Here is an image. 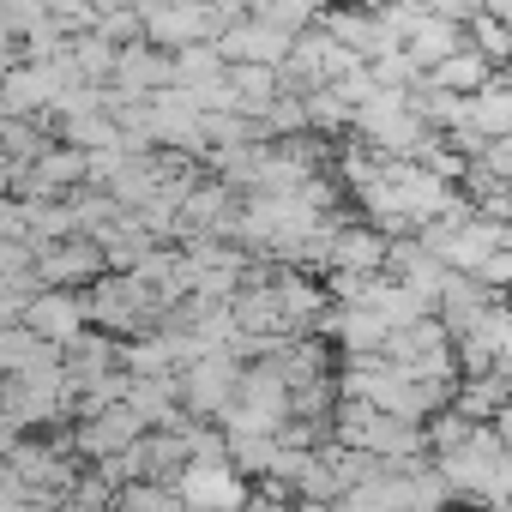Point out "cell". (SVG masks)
<instances>
[{
  "mask_svg": "<svg viewBox=\"0 0 512 512\" xmlns=\"http://www.w3.org/2000/svg\"><path fill=\"white\" fill-rule=\"evenodd\" d=\"M332 446H350V452H368V458H428V434L422 422H404V416H386V410H368L356 398H338L332 410Z\"/></svg>",
  "mask_w": 512,
  "mask_h": 512,
  "instance_id": "6da1fadb",
  "label": "cell"
},
{
  "mask_svg": "<svg viewBox=\"0 0 512 512\" xmlns=\"http://www.w3.org/2000/svg\"><path fill=\"white\" fill-rule=\"evenodd\" d=\"M163 314H169V308L157 302V290H151L145 278H133V272H103V278L85 290V320H91L97 332L121 338V344L145 338Z\"/></svg>",
  "mask_w": 512,
  "mask_h": 512,
  "instance_id": "7a4b0ae2",
  "label": "cell"
},
{
  "mask_svg": "<svg viewBox=\"0 0 512 512\" xmlns=\"http://www.w3.org/2000/svg\"><path fill=\"white\" fill-rule=\"evenodd\" d=\"M0 470H7L25 494H37V500H67V488L79 482V470H85V458L73 452V440H49V434H25V440H13L7 446V458H0Z\"/></svg>",
  "mask_w": 512,
  "mask_h": 512,
  "instance_id": "3957f363",
  "label": "cell"
},
{
  "mask_svg": "<svg viewBox=\"0 0 512 512\" xmlns=\"http://www.w3.org/2000/svg\"><path fill=\"white\" fill-rule=\"evenodd\" d=\"M0 410L13 416V428H55L61 416H73V386L61 374V356L31 374H13L0 386Z\"/></svg>",
  "mask_w": 512,
  "mask_h": 512,
  "instance_id": "277c9868",
  "label": "cell"
},
{
  "mask_svg": "<svg viewBox=\"0 0 512 512\" xmlns=\"http://www.w3.org/2000/svg\"><path fill=\"white\" fill-rule=\"evenodd\" d=\"M235 386H241V362H235L229 350L193 356V362L175 374V392H181L187 422H217V416L235 404Z\"/></svg>",
  "mask_w": 512,
  "mask_h": 512,
  "instance_id": "5b68a950",
  "label": "cell"
},
{
  "mask_svg": "<svg viewBox=\"0 0 512 512\" xmlns=\"http://www.w3.org/2000/svg\"><path fill=\"white\" fill-rule=\"evenodd\" d=\"M151 428H145V416L127 404V398H115V404H103V410H79L73 416V452L85 458V464H103V458H121L127 446H139Z\"/></svg>",
  "mask_w": 512,
  "mask_h": 512,
  "instance_id": "8992f818",
  "label": "cell"
},
{
  "mask_svg": "<svg viewBox=\"0 0 512 512\" xmlns=\"http://www.w3.org/2000/svg\"><path fill=\"white\" fill-rule=\"evenodd\" d=\"M133 13H139L145 43L163 49V55L193 49V43H217V25H211L205 0H133Z\"/></svg>",
  "mask_w": 512,
  "mask_h": 512,
  "instance_id": "52a82bcc",
  "label": "cell"
},
{
  "mask_svg": "<svg viewBox=\"0 0 512 512\" xmlns=\"http://www.w3.org/2000/svg\"><path fill=\"white\" fill-rule=\"evenodd\" d=\"M103 272H109V260L91 235H67V241L37 247V284L43 290H91Z\"/></svg>",
  "mask_w": 512,
  "mask_h": 512,
  "instance_id": "ba28073f",
  "label": "cell"
},
{
  "mask_svg": "<svg viewBox=\"0 0 512 512\" xmlns=\"http://www.w3.org/2000/svg\"><path fill=\"white\" fill-rule=\"evenodd\" d=\"M386 253H392V235H386V229H374L368 217H362V223L338 217V229H332V241H326V260H320V272L386 278Z\"/></svg>",
  "mask_w": 512,
  "mask_h": 512,
  "instance_id": "9c48e42d",
  "label": "cell"
},
{
  "mask_svg": "<svg viewBox=\"0 0 512 512\" xmlns=\"http://www.w3.org/2000/svg\"><path fill=\"white\" fill-rule=\"evenodd\" d=\"M163 85H175V67H169L163 49H151V43L139 37V43H127V49L115 55V73H109V109H121V103H145V97H157Z\"/></svg>",
  "mask_w": 512,
  "mask_h": 512,
  "instance_id": "30bf717a",
  "label": "cell"
},
{
  "mask_svg": "<svg viewBox=\"0 0 512 512\" xmlns=\"http://www.w3.org/2000/svg\"><path fill=\"white\" fill-rule=\"evenodd\" d=\"M31 338H43L49 350H67L79 332H91L85 320V290H37L25 302V320H19Z\"/></svg>",
  "mask_w": 512,
  "mask_h": 512,
  "instance_id": "8fae6325",
  "label": "cell"
},
{
  "mask_svg": "<svg viewBox=\"0 0 512 512\" xmlns=\"http://www.w3.org/2000/svg\"><path fill=\"white\" fill-rule=\"evenodd\" d=\"M175 494L187 512H241L247 506V476L235 464H187L175 476Z\"/></svg>",
  "mask_w": 512,
  "mask_h": 512,
  "instance_id": "7c38bea8",
  "label": "cell"
},
{
  "mask_svg": "<svg viewBox=\"0 0 512 512\" xmlns=\"http://www.w3.org/2000/svg\"><path fill=\"white\" fill-rule=\"evenodd\" d=\"M290 31H278V25H266V19H241V25H229L223 37H217V55H223V67H284L290 61Z\"/></svg>",
  "mask_w": 512,
  "mask_h": 512,
  "instance_id": "4fadbf2b",
  "label": "cell"
},
{
  "mask_svg": "<svg viewBox=\"0 0 512 512\" xmlns=\"http://www.w3.org/2000/svg\"><path fill=\"white\" fill-rule=\"evenodd\" d=\"M410 464L416 458H398V464H380L368 482H356V488H344L332 506L338 512H416V500H410Z\"/></svg>",
  "mask_w": 512,
  "mask_h": 512,
  "instance_id": "5bb4252c",
  "label": "cell"
},
{
  "mask_svg": "<svg viewBox=\"0 0 512 512\" xmlns=\"http://www.w3.org/2000/svg\"><path fill=\"white\" fill-rule=\"evenodd\" d=\"M127 404L145 416V428H181V422H187V410H181V392H175V374H163V380L127 374Z\"/></svg>",
  "mask_w": 512,
  "mask_h": 512,
  "instance_id": "9a60e30c",
  "label": "cell"
},
{
  "mask_svg": "<svg viewBox=\"0 0 512 512\" xmlns=\"http://www.w3.org/2000/svg\"><path fill=\"white\" fill-rule=\"evenodd\" d=\"M422 79H428L434 91H452V97H476V91H482V85L494 79V61H482V55H476V49L464 43V49H452L446 61H434V67H428Z\"/></svg>",
  "mask_w": 512,
  "mask_h": 512,
  "instance_id": "2e32d148",
  "label": "cell"
},
{
  "mask_svg": "<svg viewBox=\"0 0 512 512\" xmlns=\"http://www.w3.org/2000/svg\"><path fill=\"white\" fill-rule=\"evenodd\" d=\"M229 79V97H235V115H247V121H260L272 103H278V91H284V79H278V67H229L223 73Z\"/></svg>",
  "mask_w": 512,
  "mask_h": 512,
  "instance_id": "e0dca14e",
  "label": "cell"
},
{
  "mask_svg": "<svg viewBox=\"0 0 512 512\" xmlns=\"http://www.w3.org/2000/svg\"><path fill=\"white\" fill-rule=\"evenodd\" d=\"M464 127H476L488 145L494 139H512V91L500 79H488L476 97H464Z\"/></svg>",
  "mask_w": 512,
  "mask_h": 512,
  "instance_id": "ac0fdd59",
  "label": "cell"
},
{
  "mask_svg": "<svg viewBox=\"0 0 512 512\" xmlns=\"http://www.w3.org/2000/svg\"><path fill=\"white\" fill-rule=\"evenodd\" d=\"M452 49H464V25H452V19H440V13H428V19L404 37V55H410L422 73H428L434 61H446Z\"/></svg>",
  "mask_w": 512,
  "mask_h": 512,
  "instance_id": "d6986e66",
  "label": "cell"
},
{
  "mask_svg": "<svg viewBox=\"0 0 512 512\" xmlns=\"http://www.w3.org/2000/svg\"><path fill=\"white\" fill-rule=\"evenodd\" d=\"M247 13L266 19V25H278V31H290V37H302V31L320 25L326 0H247Z\"/></svg>",
  "mask_w": 512,
  "mask_h": 512,
  "instance_id": "ffe728a7",
  "label": "cell"
},
{
  "mask_svg": "<svg viewBox=\"0 0 512 512\" xmlns=\"http://www.w3.org/2000/svg\"><path fill=\"white\" fill-rule=\"evenodd\" d=\"M169 67H175V85H181V91H199V85L223 79V55H217V43L175 49V55H169Z\"/></svg>",
  "mask_w": 512,
  "mask_h": 512,
  "instance_id": "44dd1931",
  "label": "cell"
},
{
  "mask_svg": "<svg viewBox=\"0 0 512 512\" xmlns=\"http://www.w3.org/2000/svg\"><path fill=\"white\" fill-rule=\"evenodd\" d=\"M109 512H187V500L175 494V482H127L115 488Z\"/></svg>",
  "mask_w": 512,
  "mask_h": 512,
  "instance_id": "7402d4cb",
  "label": "cell"
},
{
  "mask_svg": "<svg viewBox=\"0 0 512 512\" xmlns=\"http://www.w3.org/2000/svg\"><path fill=\"white\" fill-rule=\"evenodd\" d=\"M464 43L482 55V61H494V67H506L512 61V43H506V25L494 19V13H476L470 25H464Z\"/></svg>",
  "mask_w": 512,
  "mask_h": 512,
  "instance_id": "603a6c76",
  "label": "cell"
},
{
  "mask_svg": "<svg viewBox=\"0 0 512 512\" xmlns=\"http://www.w3.org/2000/svg\"><path fill=\"white\" fill-rule=\"evenodd\" d=\"M49 19V7L43 0H0V25H7L13 37H25V31H37Z\"/></svg>",
  "mask_w": 512,
  "mask_h": 512,
  "instance_id": "cb8c5ba5",
  "label": "cell"
},
{
  "mask_svg": "<svg viewBox=\"0 0 512 512\" xmlns=\"http://www.w3.org/2000/svg\"><path fill=\"white\" fill-rule=\"evenodd\" d=\"M241 512H296V494L284 482H247V506Z\"/></svg>",
  "mask_w": 512,
  "mask_h": 512,
  "instance_id": "d4e9b609",
  "label": "cell"
},
{
  "mask_svg": "<svg viewBox=\"0 0 512 512\" xmlns=\"http://www.w3.org/2000/svg\"><path fill=\"white\" fill-rule=\"evenodd\" d=\"M332 91H338V97H344L350 109H362V103H374V97H380V85H374V73H368V67H356V73H344V79H338Z\"/></svg>",
  "mask_w": 512,
  "mask_h": 512,
  "instance_id": "484cf974",
  "label": "cell"
},
{
  "mask_svg": "<svg viewBox=\"0 0 512 512\" xmlns=\"http://www.w3.org/2000/svg\"><path fill=\"white\" fill-rule=\"evenodd\" d=\"M13 61H19V37H13V31H7V25H0V73H7V67H13Z\"/></svg>",
  "mask_w": 512,
  "mask_h": 512,
  "instance_id": "4316f807",
  "label": "cell"
},
{
  "mask_svg": "<svg viewBox=\"0 0 512 512\" xmlns=\"http://www.w3.org/2000/svg\"><path fill=\"white\" fill-rule=\"evenodd\" d=\"M296 512H338V506H326V500H296Z\"/></svg>",
  "mask_w": 512,
  "mask_h": 512,
  "instance_id": "83f0119b",
  "label": "cell"
},
{
  "mask_svg": "<svg viewBox=\"0 0 512 512\" xmlns=\"http://www.w3.org/2000/svg\"><path fill=\"white\" fill-rule=\"evenodd\" d=\"M494 374H500V380H506V398H512V356H506V362H500V368H494Z\"/></svg>",
  "mask_w": 512,
  "mask_h": 512,
  "instance_id": "f1b7e54d",
  "label": "cell"
},
{
  "mask_svg": "<svg viewBox=\"0 0 512 512\" xmlns=\"http://www.w3.org/2000/svg\"><path fill=\"white\" fill-rule=\"evenodd\" d=\"M494 79H500V85L512 91V61H506V67H494Z\"/></svg>",
  "mask_w": 512,
  "mask_h": 512,
  "instance_id": "f546056e",
  "label": "cell"
},
{
  "mask_svg": "<svg viewBox=\"0 0 512 512\" xmlns=\"http://www.w3.org/2000/svg\"><path fill=\"white\" fill-rule=\"evenodd\" d=\"M500 25H506V43H512V7H506V13H500Z\"/></svg>",
  "mask_w": 512,
  "mask_h": 512,
  "instance_id": "4dcf8cb0",
  "label": "cell"
},
{
  "mask_svg": "<svg viewBox=\"0 0 512 512\" xmlns=\"http://www.w3.org/2000/svg\"><path fill=\"white\" fill-rule=\"evenodd\" d=\"M440 512H452V506H440Z\"/></svg>",
  "mask_w": 512,
  "mask_h": 512,
  "instance_id": "1f68e13d",
  "label": "cell"
}]
</instances>
